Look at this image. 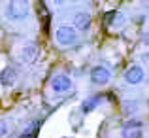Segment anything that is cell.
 Returning <instances> with one entry per match:
<instances>
[{"label": "cell", "instance_id": "obj_1", "mask_svg": "<svg viewBox=\"0 0 149 138\" xmlns=\"http://www.w3.org/2000/svg\"><path fill=\"white\" fill-rule=\"evenodd\" d=\"M4 19L11 25H26L32 19V0H6Z\"/></svg>", "mask_w": 149, "mask_h": 138}, {"label": "cell", "instance_id": "obj_2", "mask_svg": "<svg viewBox=\"0 0 149 138\" xmlns=\"http://www.w3.org/2000/svg\"><path fill=\"white\" fill-rule=\"evenodd\" d=\"M55 38V44L58 47H74L79 44V32L74 29L72 25H58L53 32Z\"/></svg>", "mask_w": 149, "mask_h": 138}, {"label": "cell", "instance_id": "obj_3", "mask_svg": "<svg viewBox=\"0 0 149 138\" xmlns=\"http://www.w3.org/2000/svg\"><path fill=\"white\" fill-rule=\"evenodd\" d=\"M38 55H40L38 46L34 44V42H29V40L23 42V44L17 47V51H15V57H17V61L21 62V64H32L38 59Z\"/></svg>", "mask_w": 149, "mask_h": 138}, {"label": "cell", "instance_id": "obj_4", "mask_svg": "<svg viewBox=\"0 0 149 138\" xmlns=\"http://www.w3.org/2000/svg\"><path fill=\"white\" fill-rule=\"evenodd\" d=\"M111 68L106 64H96L91 68V74H89V78H91V83L95 85V87H104V85H108L109 81H111Z\"/></svg>", "mask_w": 149, "mask_h": 138}, {"label": "cell", "instance_id": "obj_5", "mask_svg": "<svg viewBox=\"0 0 149 138\" xmlns=\"http://www.w3.org/2000/svg\"><path fill=\"white\" fill-rule=\"evenodd\" d=\"M123 81L127 85H132V87L142 85L146 81V68L142 64H130L123 74Z\"/></svg>", "mask_w": 149, "mask_h": 138}, {"label": "cell", "instance_id": "obj_6", "mask_svg": "<svg viewBox=\"0 0 149 138\" xmlns=\"http://www.w3.org/2000/svg\"><path fill=\"white\" fill-rule=\"evenodd\" d=\"M72 85H74V80L70 78V74H66V72H58V74H55L53 78H51V81H49V87H51V91L53 93H68L70 89H72Z\"/></svg>", "mask_w": 149, "mask_h": 138}, {"label": "cell", "instance_id": "obj_7", "mask_svg": "<svg viewBox=\"0 0 149 138\" xmlns=\"http://www.w3.org/2000/svg\"><path fill=\"white\" fill-rule=\"evenodd\" d=\"M70 21H72V27L77 32H87V30L91 29L93 19H91V13H89L87 10H76L70 15Z\"/></svg>", "mask_w": 149, "mask_h": 138}, {"label": "cell", "instance_id": "obj_8", "mask_svg": "<svg viewBox=\"0 0 149 138\" xmlns=\"http://www.w3.org/2000/svg\"><path fill=\"white\" fill-rule=\"evenodd\" d=\"M142 136H143L142 121H128L121 129V138H142Z\"/></svg>", "mask_w": 149, "mask_h": 138}, {"label": "cell", "instance_id": "obj_9", "mask_svg": "<svg viewBox=\"0 0 149 138\" xmlns=\"http://www.w3.org/2000/svg\"><path fill=\"white\" fill-rule=\"evenodd\" d=\"M111 17L113 19H109V27L111 29H123L125 27V23H127V17H125V13L123 11H115V13H111Z\"/></svg>", "mask_w": 149, "mask_h": 138}, {"label": "cell", "instance_id": "obj_10", "mask_svg": "<svg viewBox=\"0 0 149 138\" xmlns=\"http://www.w3.org/2000/svg\"><path fill=\"white\" fill-rule=\"evenodd\" d=\"M0 80H2L4 85H13L15 80H17V72H15L11 66H8V68L4 70L2 74H0Z\"/></svg>", "mask_w": 149, "mask_h": 138}, {"label": "cell", "instance_id": "obj_11", "mask_svg": "<svg viewBox=\"0 0 149 138\" xmlns=\"http://www.w3.org/2000/svg\"><path fill=\"white\" fill-rule=\"evenodd\" d=\"M140 108H142V102L138 100V98H130V100H125L123 102V110H125V113L127 116H130V113H136V112H140Z\"/></svg>", "mask_w": 149, "mask_h": 138}, {"label": "cell", "instance_id": "obj_12", "mask_svg": "<svg viewBox=\"0 0 149 138\" xmlns=\"http://www.w3.org/2000/svg\"><path fill=\"white\" fill-rule=\"evenodd\" d=\"M98 102H100V98H98V97H93L91 100L87 98V100L83 102V106H81V110H83V112H91V110L95 108V106L98 104Z\"/></svg>", "mask_w": 149, "mask_h": 138}, {"label": "cell", "instance_id": "obj_13", "mask_svg": "<svg viewBox=\"0 0 149 138\" xmlns=\"http://www.w3.org/2000/svg\"><path fill=\"white\" fill-rule=\"evenodd\" d=\"M8 134H10V121L0 119V138H6Z\"/></svg>", "mask_w": 149, "mask_h": 138}, {"label": "cell", "instance_id": "obj_14", "mask_svg": "<svg viewBox=\"0 0 149 138\" xmlns=\"http://www.w3.org/2000/svg\"><path fill=\"white\" fill-rule=\"evenodd\" d=\"M55 8H62V6H68V4H77L81 0H49Z\"/></svg>", "mask_w": 149, "mask_h": 138}, {"label": "cell", "instance_id": "obj_15", "mask_svg": "<svg viewBox=\"0 0 149 138\" xmlns=\"http://www.w3.org/2000/svg\"><path fill=\"white\" fill-rule=\"evenodd\" d=\"M142 44L146 46V47H149V30H147V32H143V36H142Z\"/></svg>", "mask_w": 149, "mask_h": 138}, {"label": "cell", "instance_id": "obj_16", "mask_svg": "<svg viewBox=\"0 0 149 138\" xmlns=\"http://www.w3.org/2000/svg\"><path fill=\"white\" fill-rule=\"evenodd\" d=\"M147 136H149V132H147Z\"/></svg>", "mask_w": 149, "mask_h": 138}]
</instances>
